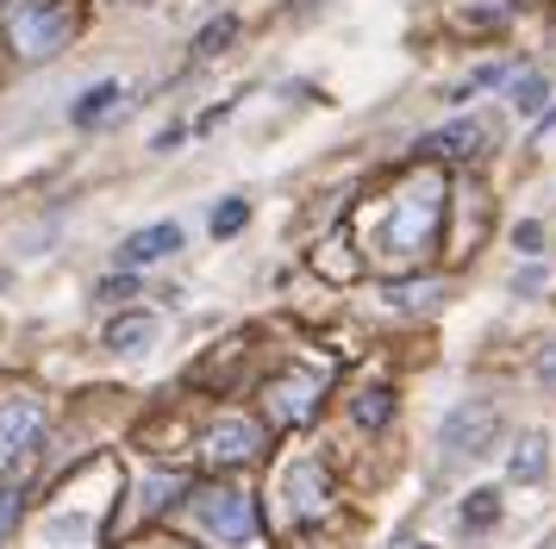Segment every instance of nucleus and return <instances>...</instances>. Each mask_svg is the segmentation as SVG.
Listing matches in <instances>:
<instances>
[{
    "instance_id": "obj_1",
    "label": "nucleus",
    "mask_w": 556,
    "mask_h": 549,
    "mask_svg": "<svg viewBox=\"0 0 556 549\" xmlns=\"http://www.w3.org/2000/svg\"><path fill=\"white\" fill-rule=\"evenodd\" d=\"M438 194H444L438 175H419L413 188L394 194V206H388V219H381V231H376V256L381 263H406V256L431 250V238H438V206H444Z\"/></svg>"
},
{
    "instance_id": "obj_2",
    "label": "nucleus",
    "mask_w": 556,
    "mask_h": 549,
    "mask_svg": "<svg viewBox=\"0 0 556 549\" xmlns=\"http://www.w3.org/2000/svg\"><path fill=\"white\" fill-rule=\"evenodd\" d=\"M7 44L26 63H45L70 44V7L56 0H7Z\"/></svg>"
},
{
    "instance_id": "obj_3",
    "label": "nucleus",
    "mask_w": 556,
    "mask_h": 549,
    "mask_svg": "<svg viewBox=\"0 0 556 549\" xmlns=\"http://www.w3.org/2000/svg\"><path fill=\"white\" fill-rule=\"evenodd\" d=\"M494 437H501V412H494V399H456L451 412H444V424H438V449H444V462H476V456H488L494 449Z\"/></svg>"
},
{
    "instance_id": "obj_4",
    "label": "nucleus",
    "mask_w": 556,
    "mask_h": 549,
    "mask_svg": "<svg viewBox=\"0 0 556 549\" xmlns=\"http://www.w3.org/2000/svg\"><path fill=\"white\" fill-rule=\"evenodd\" d=\"M194 519L219 544H251V531H256V512H251V494L244 487H201L194 494Z\"/></svg>"
},
{
    "instance_id": "obj_5",
    "label": "nucleus",
    "mask_w": 556,
    "mask_h": 549,
    "mask_svg": "<svg viewBox=\"0 0 556 549\" xmlns=\"http://www.w3.org/2000/svg\"><path fill=\"white\" fill-rule=\"evenodd\" d=\"M313 399H319V374L288 369L269 381V419L276 424H306L313 419Z\"/></svg>"
},
{
    "instance_id": "obj_6",
    "label": "nucleus",
    "mask_w": 556,
    "mask_h": 549,
    "mask_svg": "<svg viewBox=\"0 0 556 549\" xmlns=\"http://www.w3.org/2000/svg\"><path fill=\"white\" fill-rule=\"evenodd\" d=\"M281 494H288V512H294V519H319V512H326L331 481H326V469H319V462L306 456V462H294V469H288Z\"/></svg>"
},
{
    "instance_id": "obj_7",
    "label": "nucleus",
    "mask_w": 556,
    "mask_h": 549,
    "mask_svg": "<svg viewBox=\"0 0 556 549\" xmlns=\"http://www.w3.org/2000/svg\"><path fill=\"white\" fill-rule=\"evenodd\" d=\"M38 419H45L38 399H0V462L38 437Z\"/></svg>"
},
{
    "instance_id": "obj_8",
    "label": "nucleus",
    "mask_w": 556,
    "mask_h": 549,
    "mask_svg": "<svg viewBox=\"0 0 556 549\" xmlns=\"http://www.w3.org/2000/svg\"><path fill=\"white\" fill-rule=\"evenodd\" d=\"M169 250H181V225H144V231H131L126 244H119V263L126 269H144V263L169 256Z\"/></svg>"
},
{
    "instance_id": "obj_9",
    "label": "nucleus",
    "mask_w": 556,
    "mask_h": 549,
    "mask_svg": "<svg viewBox=\"0 0 556 549\" xmlns=\"http://www.w3.org/2000/svg\"><path fill=\"white\" fill-rule=\"evenodd\" d=\"M256 444H263V431L251 419H219L213 437H206V456L213 462H244V456H256Z\"/></svg>"
},
{
    "instance_id": "obj_10",
    "label": "nucleus",
    "mask_w": 556,
    "mask_h": 549,
    "mask_svg": "<svg viewBox=\"0 0 556 549\" xmlns=\"http://www.w3.org/2000/svg\"><path fill=\"white\" fill-rule=\"evenodd\" d=\"M544 469H551V437L544 431H526L513 444V456H506V474L513 481H544Z\"/></svg>"
},
{
    "instance_id": "obj_11",
    "label": "nucleus",
    "mask_w": 556,
    "mask_h": 549,
    "mask_svg": "<svg viewBox=\"0 0 556 549\" xmlns=\"http://www.w3.org/2000/svg\"><path fill=\"white\" fill-rule=\"evenodd\" d=\"M476 144H481V125L476 119H451V125H438L419 150H431V156H469Z\"/></svg>"
},
{
    "instance_id": "obj_12",
    "label": "nucleus",
    "mask_w": 556,
    "mask_h": 549,
    "mask_svg": "<svg viewBox=\"0 0 556 549\" xmlns=\"http://www.w3.org/2000/svg\"><path fill=\"white\" fill-rule=\"evenodd\" d=\"M156 344V319H144V312H126V319L106 324V349H126V356H138V349Z\"/></svg>"
},
{
    "instance_id": "obj_13",
    "label": "nucleus",
    "mask_w": 556,
    "mask_h": 549,
    "mask_svg": "<svg viewBox=\"0 0 556 549\" xmlns=\"http://www.w3.org/2000/svg\"><path fill=\"white\" fill-rule=\"evenodd\" d=\"M456 519H463V531H494V524H501V494H494V487H476V494L463 499Z\"/></svg>"
},
{
    "instance_id": "obj_14",
    "label": "nucleus",
    "mask_w": 556,
    "mask_h": 549,
    "mask_svg": "<svg viewBox=\"0 0 556 549\" xmlns=\"http://www.w3.org/2000/svg\"><path fill=\"white\" fill-rule=\"evenodd\" d=\"M113 106H119V81H94V88L76 100V113H70V119H76V125H94L101 113H113Z\"/></svg>"
},
{
    "instance_id": "obj_15",
    "label": "nucleus",
    "mask_w": 556,
    "mask_h": 549,
    "mask_svg": "<svg viewBox=\"0 0 556 549\" xmlns=\"http://www.w3.org/2000/svg\"><path fill=\"white\" fill-rule=\"evenodd\" d=\"M544 94H551V88H544V75H538V69L513 81V106H519L526 119H544Z\"/></svg>"
},
{
    "instance_id": "obj_16",
    "label": "nucleus",
    "mask_w": 556,
    "mask_h": 549,
    "mask_svg": "<svg viewBox=\"0 0 556 549\" xmlns=\"http://www.w3.org/2000/svg\"><path fill=\"white\" fill-rule=\"evenodd\" d=\"M251 219V206L244 200H226V206H213V238H231V231H244Z\"/></svg>"
},
{
    "instance_id": "obj_17",
    "label": "nucleus",
    "mask_w": 556,
    "mask_h": 549,
    "mask_svg": "<svg viewBox=\"0 0 556 549\" xmlns=\"http://www.w3.org/2000/svg\"><path fill=\"white\" fill-rule=\"evenodd\" d=\"M231 38H238V20H219V25H206L201 38H194V56H213V50H226Z\"/></svg>"
},
{
    "instance_id": "obj_18",
    "label": "nucleus",
    "mask_w": 556,
    "mask_h": 549,
    "mask_svg": "<svg viewBox=\"0 0 556 549\" xmlns=\"http://www.w3.org/2000/svg\"><path fill=\"white\" fill-rule=\"evenodd\" d=\"M388 419V394H363L356 399V424H381Z\"/></svg>"
},
{
    "instance_id": "obj_19",
    "label": "nucleus",
    "mask_w": 556,
    "mask_h": 549,
    "mask_svg": "<svg viewBox=\"0 0 556 549\" xmlns=\"http://www.w3.org/2000/svg\"><path fill=\"white\" fill-rule=\"evenodd\" d=\"M438 294H444L438 281H426V288H394V306H431Z\"/></svg>"
},
{
    "instance_id": "obj_20",
    "label": "nucleus",
    "mask_w": 556,
    "mask_h": 549,
    "mask_svg": "<svg viewBox=\"0 0 556 549\" xmlns=\"http://www.w3.org/2000/svg\"><path fill=\"white\" fill-rule=\"evenodd\" d=\"M13 512H20V481H0V537H7Z\"/></svg>"
},
{
    "instance_id": "obj_21",
    "label": "nucleus",
    "mask_w": 556,
    "mask_h": 549,
    "mask_svg": "<svg viewBox=\"0 0 556 549\" xmlns=\"http://www.w3.org/2000/svg\"><path fill=\"white\" fill-rule=\"evenodd\" d=\"M488 81H501V69H476V75H469V81H463V88H456L451 100H469V94H481Z\"/></svg>"
},
{
    "instance_id": "obj_22",
    "label": "nucleus",
    "mask_w": 556,
    "mask_h": 549,
    "mask_svg": "<svg viewBox=\"0 0 556 549\" xmlns=\"http://www.w3.org/2000/svg\"><path fill=\"white\" fill-rule=\"evenodd\" d=\"M544 281H551L544 269H526V274H513V288H519V294H544Z\"/></svg>"
},
{
    "instance_id": "obj_23",
    "label": "nucleus",
    "mask_w": 556,
    "mask_h": 549,
    "mask_svg": "<svg viewBox=\"0 0 556 549\" xmlns=\"http://www.w3.org/2000/svg\"><path fill=\"white\" fill-rule=\"evenodd\" d=\"M538 244H544V225H519V250H526V256H531V250H538Z\"/></svg>"
},
{
    "instance_id": "obj_24",
    "label": "nucleus",
    "mask_w": 556,
    "mask_h": 549,
    "mask_svg": "<svg viewBox=\"0 0 556 549\" xmlns=\"http://www.w3.org/2000/svg\"><path fill=\"white\" fill-rule=\"evenodd\" d=\"M538 374H544V381H556V349L544 356V362H538Z\"/></svg>"
},
{
    "instance_id": "obj_25",
    "label": "nucleus",
    "mask_w": 556,
    "mask_h": 549,
    "mask_svg": "<svg viewBox=\"0 0 556 549\" xmlns=\"http://www.w3.org/2000/svg\"><path fill=\"white\" fill-rule=\"evenodd\" d=\"M551 125H556V106H551V113H544V119H538V131H551Z\"/></svg>"
},
{
    "instance_id": "obj_26",
    "label": "nucleus",
    "mask_w": 556,
    "mask_h": 549,
    "mask_svg": "<svg viewBox=\"0 0 556 549\" xmlns=\"http://www.w3.org/2000/svg\"><path fill=\"white\" fill-rule=\"evenodd\" d=\"M544 549H556V537H551V544H544Z\"/></svg>"
},
{
    "instance_id": "obj_27",
    "label": "nucleus",
    "mask_w": 556,
    "mask_h": 549,
    "mask_svg": "<svg viewBox=\"0 0 556 549\" xmlns=\"http://www.w3.org/2000/svg\"><path fill=\"white\" fill-rule=\"evenodd\" d=\"M419 549H426V544H419Z\"/></svg>"
}]
</instances>
